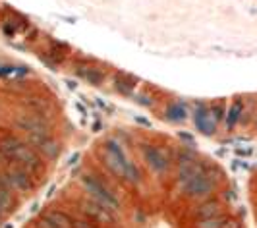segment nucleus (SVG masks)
Segmentation results:
<instances>
[{
  "label": "nucleus",
  "mask_w": 257,
  "mask_h": 228,
  "mask_svg": "<svg viewBox=\"0 0 257 228\" xmlns=\"http://www.w3.org/2000/svg\"><path fill=\"white\" fill-rule=\"evenodd\" d=\"M16 203V193H14L2 180H0V213H8L14 209Z\"/></svg>",
  "instance_id": "obj_7"
},
{
  "label": "nucleus",
  "mask_w": 257,
  "mask_h": 228,
  "mask_svg": "<svg viewBox=\"0 0 257 228\" xmlns=\"http://www.w3.org/2000/svg\"><path fill=\"white\" fill-rule=\"evenodd\" d=\"M226 220H228V218L224 215H217V216H213V218L197 220V222H195V228H224Z\"/></svg>",
  "instance_id": "obj_8"
},
{
  "label": "nucleus",
  "mask_w": 257,
  "mask_h": 228,
  "mask_svg": "<svg viewBox=\"0 0 257 228\" xmlns=\"http://www.w3.org/2000/svg\"><path fill=\"white\" fill-rule=\"evenodd\" d=\"M0 163L2 165L20 166L33 176L43 170V161L27 141L20 140L16 136H4L0 138Z\"/></svg>",
  "instance_id": "obj_1"
},
{
  "label": "nucleus",
  "mask_w": 257,
  "mask_h": 228,
  "mask_svg": "<svg viewBox=\"0 0 257 228\" xmlns=\"http://www.w3.org/2000/svg\"><path fill=\"white\" fill-rule=\"evenodd\" d=\"M104 165L108 166V170L114 174L116 178L130 182V184H138L142 180V174L138 170V166L130 161L126 151L122 149V145L116 140H108L103 147Z\"/></svg>",
  "instance_id": "obj_2"
},
{
  "label": "nucleus",
  "mask_w": 257,
  "mask_h": 228,
  "mask_svg": "<svg viewBox=\"0 0 257 228\" xmlns=\"http://www.w3.org/2000/svg\"><path fill=\"white\" fill-rule=\"evenodd\" d=\"M255 126H257V120H255Z\"/></svg>",
  "instance_id": "obj_10"
},
{
  "label": "nucleus",
  "mask_w": 257,
  "mask_h": 228,
  "mask_svg": "<svg viewBox=\"0 0 257 228\" xmlns=\"http://www.w3.org/2000/svg\"><path fill=\"white\" fill-rule=\"evenodd\" d=\"M16 126L20 128L22 132H26V136H41V134H51L47 120L43 116H39L37 112H27L22 114L16 118Z\"/></svg>",
  "instance_id": "obj_5"
},
{
  "label": "nucleus",
  "mask_w": 257,
  "mask_h": 228,
  "mask_svg": "<svg viewBox=\"0 0 257 228\" xmlns=\"http://www.w3.org/2000/svg\"><path fill=\"white\" fill-rule=\"evenodd\" d=\"M0 180L14 191V193H31L35 188V180L33 174L27 172L20 166L12 165H2L0 166Z\"/></svg>",
  "instance_id": "obj_4"
},
{
  "label": "nucleus",
  "mask_w": 257,
  "mask_h": 228,
  "mask_svg": "<svg viewBox=\"0 0 257 228\" xmlns=\"http://www.w3.org/2000/svg\"><path fill=\"white\" fill-rule=\"evenodd\" d=\"M81 188L85 191V195L93 199L95 203H99L101 207L112 211V213H118L120 209V201L116 197V193L99 176H93V174H83L81 176Z\"/></svg>",
  "instance_id": "obj_3"
},
{
  "label": "nucleus",
  "mask_w": 257,
  "mask_h": 228,
  "mask_svg": "<svg viewBox=\"0 0 257 228\" xmlns=\"http://www.w3.org/2000/svg\"><path fill=\"white\" fill-rule=\"evenodd\" d=\"M143 159H145V163L153 168L155 172H163V170H167L168 165H170V161H168V155L165 149H161V147H155V145H143Z\"/></svg>",
  "instance_id": "obj_6"
},
{
  "label": "nucleus",
  "mask_w": 257,
  "mask_h": 228,
  "mask_svg": "<svg viewBox=\"0 0 257 228\" xmlns=\"http://www.w3.org/2000/svg\"><path fill=\"white\" fill-rule=\"evenodd\" d=\"M77 76L87 79L91 83H99V81L103 79V76H101L97 70H89V68H77Z\"/></svg>",
  "instance_id": "obj_9"
}]
</instances>
